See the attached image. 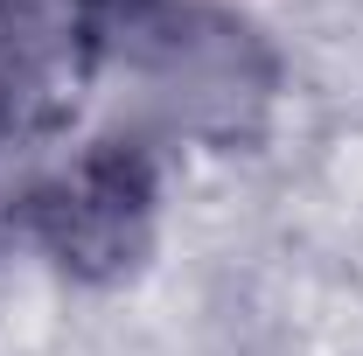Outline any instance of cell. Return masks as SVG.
<instances>
[{"mask_svg":"<svg viewBox=\"0 0 363 356\" xmlns=\"http://www.w3.org/2000/svg\"><path fill=\"white\" fill-rule=\"evenodd\" d=\"M154 154L140 140H91L28 189V230L70 279H126L154 245Z\"/></svg>","mask_w":363,"mask_h":356,"instance_id":"1","label":"cell"},{"mask_svg":"<svg viewBox=\"0 0 363 356\" xmlns=\"http://www.w3.org/2000/svg\"><path fill=\"white\" fill-rule=\"evenodd\" d=\"M147 35H154L147 43V84L161 91L175 126L230 140L259 119V105L272 91V63L252 43V28H238L224 14H168Z\"/></svg>","mask_w":363,"mask_h":356,"instance_id":"2","label":"cell"},{"mask_svg":"<svg viewBox=\"0 0 363 356\" xmlns=\"http://www.w3.org/2000/svg\"><path fill=\"white\" fill-rule=\"evenodd\" d=\"M77 14H126V7H140V0H70Z\"/></svg>","mask_w":363,"mask_h":356,"instance_id":"3","label":"cell"}]
</instances>
